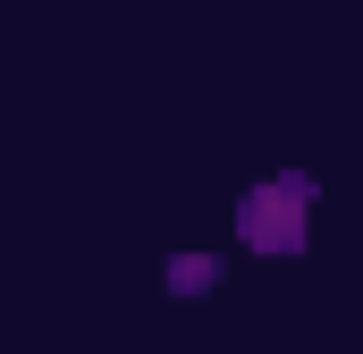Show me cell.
I'll return each instance as SVG.
<instances>
[{"instance_id":"6da1fadb","label":"cell","mask_w":363,"mask_h":354,"mask_svg":"<svg viewBox=\"0 0 363 354\" xmlns=\"http://www.w3.org/2000/svg\"><path fill=\"white\" fill-rule=\"evenodd\" d=\"M245 236L262 245V253H287L296 236H304V185L287 177V185H271V194H254L245 202Z\"/></svg>"}]
</instances>
